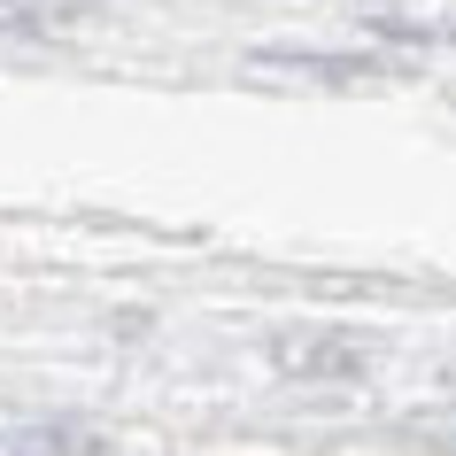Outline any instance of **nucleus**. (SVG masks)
Here are the masks:
<instances>
[{
    "label": "nucleus",
    "instance_id": "1",
    "mask_svg": "<svg viewBox=\"0 0 456 456\" xmlns=\"http://www.w3.org/2000/svg\"><path fill=\"white\" fill-rule=\"evenodd\" d=\"M101 441L86 426H8L0 433V456H94Z\"/></svg>",
    "mask_w": 456,
    "mask_h": 456
}]
</instances>
